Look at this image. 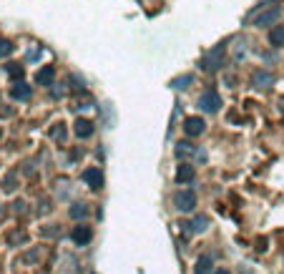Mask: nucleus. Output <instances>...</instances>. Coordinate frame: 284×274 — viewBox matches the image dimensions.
I'll return each mask as SVG.
<instances>
[{
  "instance_id": "423d86ee",
  "label": "nucleus",
  "mask_w": 284,
  "mask_h": 274,
  "mask_svg": "<svg viewBox=\"0 0 284 274\" xmlns=\"http://www.w3.org/2000/svg\"><path fill=\"white\" fill-rule=\"evenodd\" d=\"M83 181L88 184L91 189H101V186H103V174H101V169H85Z\"/></svg>"
},
{
  "instance_id": "f257e3e1",
  "label": "nucleus",
  "mask_w": 284,
  "mask_h": 274,
  "mask_svg": "<svg viewBox=\"0 0 284 274\" xmlns=\"http://www.w3.org/2000/svg\"><path fill=\"white\" fill-rule=\"evenodd\" d=\"M279 18H282V10H279L277 5H269V8H264L261 13L254 15V26H259V28H264V26H277Z\"/></svg>"
},
{
  "instance_id": "9b49d317",
  "label": "nucleus",
  "mask_w": 284,
  "mask_h": 274,
  "mask_svg": "<svg viewBox=\"0 0 284 274\" xmlns=\"http://www.w3.org/2000/svg\"><path fill=\"white\" fill-rule=\"evenodd\" d=\"M191 179H194V169H191V166H186V164H184V166H179V171H176V181H179V184H189Z\"/></svg>"
},
{
  "instance_id": "aec40b11",
  "label": "nucleus",
  "mask_w": 284,
  "mask_h": 274,
  "mask_svg": "<svg viewBox=\"0 0 284 274\" xmlns=\"http://www.w3.org/2000/svg\"><path fill=\"white\" fill-rule=\"evenodd\" d=\"M176 153H179V156H181V153L186 156V153H191V146H189V144H179V149H176Z\"/></svg>"
},
{
  "instance_id": "f8f14e48",
  "label": "nucleus",
  "mask_w": 284,
  "mask_h": 274,
  "mask_svg": "<svg viewBox=\"0 0 284 274\" xmlns=\"http://www.w3.org/2000/svg\"><path fill=\"white\" fill-rule=\"evenodd\" d=\"M269 43H272L274 48H282L284 45V26H277L274 31L269 33Z\"/></svg>"
},
{
  "instance_id": "2eb2a0df",
  "label": "nucleus",
  "mask_w": 284,
  "mask_h": 274,
  "mask_svg": "<svg viewBox=\"0 0 284 274\" xmlns=\"http://www.w3.org/2000/svg\"><path fill=\"white\" fill-rule=\"evenodd\" d=\"M211 272V257H201L196 262V274H209Z\"/></svg>"
},
{
  "instance_id": "f03ea898",
  "label": "nucleus",
  "mask_w": 284,
  "mask_h": 274,
  "mask_svg": "<svg viewBox=\"0 0 284 274\" xmlns=\"http://www.w3.org/2000/svg\"><path fill=\"white\" fill-rule=\"evenodd\" d=\"M199 106L206 113H214V111H219V106H222V96L216 93V88H206V91L201 93Z\"/></svg>"
},
{
  "instance_id": "6ab92c4d",
  "label": "nucleus",
  "mask_w": 284,
  "mask_h": 274,
  "mask_svg": "<svg viewBox=\"0 0 284 274\" xmlns=\"http://www.w3.org/2000/svg\"><path fill=\"white\" fill-rule=\"evenodd\" d=\"M71 214H73V216L78 219V216H85V209H83V207H81V204H76V207L71 209Z\"/></svg>"
},
{
  "instance_id": "6e6552de",
  "label": "nucleus",
  "mask_w": 284,
  "mask_h": 274,
  "mask_svg": "<svg viewBox=\"0 0 284 274\" xmlns=\"http://www.w3.org/2000/svg\"><path fill=\"white\" fill-rule=\"evenodd\" d=\"M53 78H56V68H53V65H43V68L38 71V76H35V81H38L40 86H51Z\"/></svg>"
},
{
  "instance_id": "0eeeda50",
  "label": "nucleus",
  "mask_w": 284,
  "mask_h": 274,
  "mask_svg": "<svg viewBox=\"0 0 284 274\" xmlns=\"http://www.w3.org/2000/svg\"><path fill=\"white\" fill-rule=\"evenodd\" d=\"M252 83H254L256 88H272V83H274V76H272L269 71H256L254 78H252Z\"/></svg>"
},
{
  "instance_id": "4468645a",
  "label": "nucleus",
  "mask_w": 284,
  "mask_h": 274,
  "mask_svg": "<svg viewBox=\"0 0 284 274\" xmlns=\"http://www.w3.org/2000/svg\"><path fill=\"white\" fill-rule=\"evenodd\" d=\"M13 98L28 101V98H30V86H26V83H18V86L13 88Z\"/></svg>"
},
{
  "instance_id": "412c9836",
  "label": "nucleus",
  "mask_w": 284,
  "mask_h": 274,
  "mask_svg": "<svg viewBox=\"0 0 284 274\" xmlns=\"http://www.w3.org/2000/svg\"><path fill=\"white\" fill-rule=\"evenodd\" d=\"M216 274H229V272H227V269H219V272H216Z\"/></svg>"
},
{
  "instance_id": "9d476101",
  "label": "nucleus",
  "mask_w": 284,
  "mask_h": 274,
  "mask_svg": "<svg viewBox=\"0 0 284 274\" xmlns=\"http://www.w3.org/2000/svg\"><path fill=\"white\" fill-rule=\"evenodd\" d=\"M71 237H73V242H76V244H81V246H83V244H88V242H91V237H93V232H91L88 226H76Z\"/></svg>"
},
{
  "instance_id": "dca6fc26",
  "label": "nucleus",
  "mask_w": 284,
  "mask_h": 274,
  "mask_svg": "<svg viewBox=\"0 0 284 274\" xmlns=\"http://www.w3.org/2000/svg\"><path fill=\"white\" fill-rule=\"evenodd\" d=\"M10 53H13V43L10 40H0V58H5Z\"/></svg>"
},
{
  "instance_id": "a211bd4d",
  "label": "nucleus",
  "mask_w": 284,
  "mask_h": 274,
  "mask_svg": "<svg viewBox=\"0 0 284 274\" xmlns=\"http://www.w3.org/2000/svg\"><path fill=\"white\" fill-rule=\"evenodd\" d=\"M184 83H191V76H184V78L173 81V88H184Z\"/></svg>"
},
{
  "instance_id": "f3484780",
  "label": "nucleus",
  "mask_w": 284,
  "mask_h": 274,
  "mask_svg": "<svg viewBox=\"0 0 284 274\" xmlns=\"http://www.w3.org/2000/svg\"><path fill=\"white\" fill-rule=\"evenodd\" d=\"M8 73L18 78V76H23V65H18V63H10V65H8Z\"/></svg>"
},
{
  "instance_id": "20e7f679",
  "label": "nucleus",
  "mask_w": 284,
  "mask_h": 274,
  "mask_svg": "<svg viewBox=\"0 0 284 274\" xmlns=\"http://www.w3.org/2000/svg\"><path fill=\"white\" fill-rule=\"evenodd\" d=\"M194 207H196V194L191 189H184L176 194V209L179 212H194Z\"/></svg>"
},
{
  "instance_id": "39448f33",
  "label": "nucleus",
  "mask_w": 284,
  "mask_h": 274,
  "mask_svg": "<svg viewBox=\"0 0 284 274\" xmlns=\"http://www.w3.org/2000/svg\"><path fill=\"white\" fill-rule=\"evenodd\" d=\"M204 126H206V123H204L201 116H189V119L184 121V131H186L189 136H199L201 131H204Z\"/></svg>"
},
{
  "instance_id": "7ed1b4c3",
  "label": "nucleus",
  "mask_w": 284,
  "mask_h": 274,
  "mask_svg": "<svg viewBox=\"0 0 284 274\" xmlns=\"http://www.w3.org/2000/svg\"><path fill=\"white\" fill-rule=\"evenodd\" d=\"M222 58H224V45H216L214 51H209L204 58H201V68L204 71H216L222 65Z\"/></svg>"
},
{
  "instance_id": "1a4fd4ad",
  "label": "nucleus",
  "mask_w": 284,
  "mask_h": 274,
  "mask_svg": "<svg viewBox=\"0 0 284 274\" xmlns=\"http://www.w3.org/2000/svg\"><path fill=\"white\" fill-rule=\"evenodd\" d=\"M76 136L78 139H91L93 136V123L88 121V119H78L76 121Z\"/></svg>"
},
{
  "instance_id": "ddd939ff",
  "label": "nucleus",
  "mask_w": 284,
  "mask_h": 274,
  "mask_svg": "<svg viewBox=\"0 0 284 274\" xmlns=\"http://www.w3.org/2000/svg\"><path fill=\"white\" fill-rule=\"evenodd\" d=\"M184 226H189L191 232H204V229L209 226V219H206V216H196L191 224H184Z\"/></svg>"
}]
</instances>
